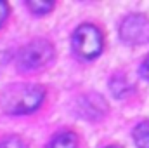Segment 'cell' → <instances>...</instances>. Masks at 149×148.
I'll list each match as a JSON object with an SVG mask.
<instances>
[{
  "label": "cell",
  "mask_w": 149,
  "mask_h": 148,
  "mask_svg": "<svg viewBox=\"0 0 149 148\" xmlns=\"http://www.w3.org/2000/svg\"><path fill=\"white\" fill-rule=\"evenodd\" d=\"M45 96L43 87L40 85H24L10 94L3 105L7 113H31L42 105Z\"/></svg>",
  "instance_id": "cell-1"
},
{
  "label": "cell",
  "mask_w": 149,
  "mask_h": 148,
  "mask_svg": "<svg viewBox=\"0 0 149 148\" xmlns=\"http://www.w3.org/2000/svg\"><path fill=\"white\" fill-rule=\"evenodd\" d=\"M74 52L83 59H92L102 51V35L92 25H81L76 28L73 35Z\"/></svg>",
  "instance_id": "cell-2"
},
{
  "label": "cell",
  "mask_w": 149,
  "mask_h": 148,
  "mask_svg": "<svg viewBox=\"0 0 149 148\" xmlns=\"http://www.w3.org/2000/svg\"><path fill=\"white\" fill-rule=\"evenodd\" d=\"M54 56V49L47 40H33L19 52V66L23 70H37L45 66Z\"/></svg>",
  "instance_id": "cell-3"
},
{
  "label": "cell",
  "mask_w": 149,
  "mask_h": 148,
  "mask_svg": "<svg viewBox=\"0 0 149 148\" xmlns=\"http://www.w3.org/2000/svg\"><path fill=\"white\" fill-rule=\"evenodd\" d=\"M120 37L132 45L149 42V19L142 14H130L120 26Z\"/></svg>",
  "instance_id": "cell-4"
},
{
  "label": "cell",
  "mask_w": 149,
  "mask_h": 148,
  "mask_svg": "<svg viewBox=\"0 0 149 148\" xmlns=\"http://www.w3.org/2000/svg\"><path fill=\"white\" fill-rule=\"evenodd\" d=\"M76 110L78 113L83 117V118H88V120H97L101 118L106 110H108V105L106 101L99 96V94H87V96H81L76 103Z\"/></svg>",
  "instance_id": "cell-5"
},
{
  "label": "cell",
  "mask_w": 149,
  "mask_h": 148,
  "mask_svg": "<svg viewBox=\"0 0 149 148\" xmlns=\"http://www.w3.org/2000/svg\"><path fill=\"white\" fill-rule=\"evenodd\" d=\"M109 87H111V92L116 98H125L132 91V85L128 84V80L125 78V75H121V73L113 75L111 82H109Z\"/></svg>",
  "instance_id": "cell-6"
},
{
  "label": "cell",
  "mask_w": 149,
  "mask_h": 148,
  "mask_svg": "<svg viewBox=\"0 0 149 148\" xmlns=\"http://www.w3.org/2000/svg\"><path fill=\"white\" fill-rule=\"evenodd\" d=\"M134 141L137 148H149V120L141 122L134 129Z\"/></svg>",
  "instance_id": "cell-7"
},
{
  "label": "cell",
  "mask_w": 149,
  "mask_h": 148,
  "mask_svg": "<svg viewBox=\"0 0 149 148\" xmlns=\"http://www.w3.org/2000/svg\"><path fill=\"white\" fill-rule=\"evenodd\" d=\"M47 148H76V136L73 132H63L57 134Z\"/></svg>",
  "instance_id": "cell-8"
},
{
  "label": "cell",
  "mask_w": 149,
  "mask_h": 148,
  "mask_svg": "<svg viewBox=\"0 0 149 148\" xmlns=\"http://www.w3.org/2000/svg\"><path fill=\"white\" fill-rule=\"evenodd\" d=\"M26 5H28V9H30L33 14H37V16L47 14V12L54 7L52 2H40V0H30V2H26Z\"/></svg>",
  "instance_id": "cell-9"
},
{
  "label": "cell",
  "mask_w": 149,
  "mask_h": 148,
  "mask_svg": "<svg viewBox=\"0 0 149 148\" xmlns=\"http://www.w3.org/2000/svg\"><path fill=\"white\" fill-rule=\"evenodd\" d=\"M0 148H26V145H24V141H23L21 138H17V136H9V138H5V140L0 143Z\"/></svg>",
  "instance_id": "cell-10"
},
{
  "label": "cell",
  "mask_w": 149,
  "mask_h": 148,
  "mask_svg": "<svg viewBox=\"0 0 149 148\" xmlns=\"http://www.w3.org/2000/svg\"><path fill=\"white\" fill-rule=\"evenodd\" d=\"M141 75L144 78H149V56L144 59V63L141 65Z\"/></svg>",
  "instance_id": "cell-11"
},
{
  "label": "cell",
  "mask_w": 149,
  "mask_h": 148,
  "mask_svg": "<svg viewBox=\"0 0 149 148\" xmlns=\"http://www.w3.org/2000/svg\"><path fill=\"white\" fill-rule=\"evenodd\" d=\"M7 12H9V5L5 2H0V25L3 23V19L7 18Z\"/></svg>",
  "instance_id": "cell-12"
},
{
  "label": "cell",
  "mask_w": 149,
  "mask_h": 148,
  "mask_svg": "<svg viewBox=\"0 0 149 148\" xmlns=\"http://www.w3.org/2000/svg\"><path fill=\"white\" fill-rule=\"evenodd\" d=\"M106 148H121V147H118V145H111V147H106Z\"/></svg>",
  "instance_id": "cell-13"
}]
</instances>
